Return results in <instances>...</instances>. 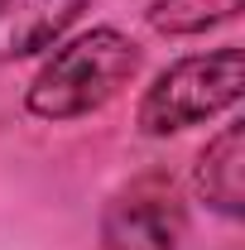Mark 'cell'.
Masks as SVG:
<instances>
[{"mask_svg": "<svg viewBox=\"0 0 245 250\" xmlns=\"http://www.w3.org/2000/svg\"><path fill=\"white\" fill-rule=\"evenodd\" d=\"M140 67H144V48L125 29L116 24L82 29L77 39H62L58 48H48V58L39 62V72L24 87V111L48 125L87 121L140 77Z\"/></svg>", "mask_w": 245, "mask_h": 250, "instance_id": "cell-1", "label": "cell"}, {"mask_svg": "<svg viewBox=\"0 0 245 250\" xmlns=\"http://www.w3.org/2000/svg\"><path fill=\"white\" fill-rule=\"evenodd\" d=\"M245 96V53L241 43H221L207 53H187L173 58L163 72H154L135 106V125L149 140H168L197 125L231 116Z\"/></svg>", "mask_w": 245, "mask_h": 250, "instance_id": "cell-2", "label": "cell"}, {"mask_svg": "<svg viewBox=\"0 0 245 250\" xmlns=\"http://www.w3.org/2000/svg\"><path fill=\"white\" fill-rule=\"evenodd\" d=\"M101 250H183V202L168 178L144 173L101 207Z\"/></svg>", "mask_w": 245, "mask_h": 250, "instance_id": "cell-3", "label": "cell"}, {"mask_svg": "<svg viewBox=\"0 0 245 250\" xmlns=\"http://www.w3.org/2000/svg\"><path fill=\"white\" fill-rule=\"evenodd\" d=\"M92 0H0V62H24L58 48Z\"/></svg>", "mask_w": 245, "mask_h": 250, "instance_id": "cell-4", "label": "cell"}, {"mask_svg": "<svg viewBox=\"0 0 245 250\" xmlns=\"http://www.w3.org/2000/svg\"><path fill=\"white\" fill-rule=\"evenodd\" d=\"M192 192L212 207L216 217L241 221V212H245V121H226L197 149Z\"/></svg>", "mask_w": 245, "mask_h": 250, "instance_id": "cell-5", "label": "cell"}, {"mask_svg": "<svg viewBox=\"0 0 245 250\" xmlns=\"http://www.w3.org/2000/svg\"><path fill=\"white\" fill-rule=\"evenodd\" d=\"M241 5L245 0H149L144 20L163 39H197V34H212L241 20Z\"/></svg>", "mask_w": 245, "mask_h": 250, "instance_id": "cell-6", "label": "cell"}]
</instances>
